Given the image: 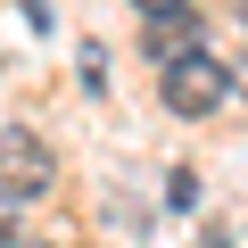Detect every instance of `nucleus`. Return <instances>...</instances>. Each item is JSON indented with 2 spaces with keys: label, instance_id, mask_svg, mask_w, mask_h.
<instances>
[{
  "label": "nucleus",
  "instance_id": "f03ea898",
  "mask_svg": "<svg viewBox=\"0 0 248 248\" xmlns=\"http://www.w3.org/2000/svg\"><path fill=\"white\" fill-rule=\"evenodd\" d=\"M58 182V157L33 141V133H0V207H25Z\"/></svg>",
  "mask_w": 248,
  "mask_h": 248
},
{
  "label": "nucleus",
  "instance_id": "20e7f679",
  "mask_svg": "<svg viewBox=\"0 0 248 248\" xmlns=\"http://www.w3.org/2000/svg\"><path fill=\"white\" fill-rule=\"evenodd\" d=\"M0 248H17V223H9V207H0Z\"/></svg>",
  "mask_w": 248,
  "mask_h": 248
},
{
  "label": "nucleus",
  "instance_id": "423d86ee",
  "mask_svg": "<svg viewBox=\"0 0 248 248\" xmlns=\"http://www.w3.org/2000/svg\"><path fill=\"white\" fill-rule=\"evenodd\" d=\"M25 248H42V240H25Z\"/></svg>",
  "mask_w": 248,
  "mask_h": 248
},
{
  "label": "nucleus",
  "instance_id": "7ed1b4c3",
  "mask_svg": "<svg viewBox=\"0 0 248 248\" xmlns=\"http://www.w3.org/2000/svg\"><path fill=\"white\" fill-rule=\"evenodd\" d=\"M141 50L166 66V58H182V50H199V9L182 0V9H157L149 25H141Z\"/></svg>",
  "mask_w": 248,
  "mask_h": 248
},
{
  "label": "nucleus",
  "instance_id": "0eeeda50",
  "mask_svg": "<svg viewBox=\"0 0 248 248\" xmlns=\"http://www.w3.org/2000/svg\"><path fill=\"white\" fill-rule=\"evenodd\" d=\"M240 17H248V9H240Z\"/></svg>",
  "mask_w": 248,
  "mask_h": 248
},
{
  "label": "nucleus",
  "instance_id": "f257e3e1",
  "mask_svg": "<svg viewBox=\"0 0 248 248\" xmlns=\"http://www.w3.org/2000/svg\"><path fill=\"white\" fill-rule=\"evenodd\" d=\"M157 91H166V108H174V116H190V124H199V116H215V108L232 99V66L199 42V50H182V58H166V66H157Z\"/></svg>",
  "mask_w": 248,
  "mask_h": 248
},
{
  "label": "nucleus",
  "instance_id": "39448f33",
  "mask_svg": "<svg viewBox=\"0 0 248 248\" xmlns=\"http://www.w3.org/2000/svg\"><path fill=\"white\" fill-rule=\"evenodd\" d=\"M157 9H182V0H141V17H157Z\"/></svg>",
  "mask_w": 248,
  "mask_h": 248
}]
</instances>
